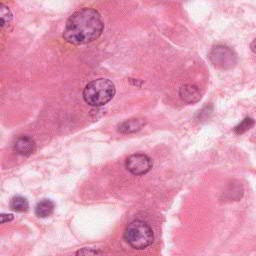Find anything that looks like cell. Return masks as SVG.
<instances>
[{"mask_svg": "<svg viewBox=\"0 0 256 256\" xmlns=\"http://www.w3.org/2000/svg\"><path fill=\"white\" fill-rule=\"evenodd\" d=\"M104 23L98 11L83 8L73 13L66 22L63 37L74 45L90 43L102 34Z\"/></svg>", "mask_w": 256, "mask_h": 256, "instance_id": "obj_1", "label": "cell"}, {"mask_svg": "<svg viewBox=\"0 0 256 256\" xmlns=\"http://www.w3.org/2000/svg\"><path fill=\"white\" fill-rule=\"evenodd\" d=\"M115 93V85L108 79L100 78L91 81L85 86L83 98L88 105L100 107L110 102Z\"/></svg>", "mask_w": 256, "mask_h": 256, "instance_id": "obj_2", "label": "cell"}, {"mask_svg": "<svg viewBox=\"0 0 256 256\" xmlns=\"http://www.w3.org/2000/svg\"><path fill=\"white\" fill-rule=\"evenodd\" d=\"M124 239L134 249L143 250L154 241V233L151 227L142 220L132 221L126 228Z\"/></svg>", "mask_w": 256, "mask_h": 256, "instance_id": "obj_3", "label": "cell"}, {"mask_svg": "<svg viewBox=\"0 0 256 256\" xmlns=\"http://www.w3.org/2000/svg\"><path fill=\"white\" fill-rule=\"evenodd\" d=\"M209 58L215 67L223 70L231 69L237 63L236 53L231 48L224 45H217L212 48Z\"/></svg>", "mask_w": 256, "mask_h": 256, "instance_id": "obj_4", "label": "cell"}, {"mask_svg": "<svg viewBox=\"0 0 256 256\" xmlns=\"http://www.w3.org/2000/svg\"><path fill=\"white\" fill-rule=\"evenodd\" d=\"M153 163L149 156L137 153L129 156L126 160V168L133 175L140 176L147 174L152 169Z\"/></svg>", "mask_w": 256, "mask_h": 256, "instance_id": "obj_5", "label": "cell"}, {"mask_svg": "<svg viewBox=\"0 0 256 256\" xmlns=\"http://www.w3.org/2000/svg\"><path fill=\"white\" fill-rule=\"evenodd\" d=\"M35 148H36L35 141L27 135L18 137L14 143V150L19 155H22V156L31 155L34 152Z\"/></svg>", "mask_w": 256, "mask_h": 256, "instance_id": "obj_6", "label": "cell"}, {"mask_svg": "<svg viewBox=\"0 0 256 256\" xmlns=\"http://www.w3.org/2000/svg\"><path fill=\"white\" fill-rule=\"evenodd\" d=\"M179 96L185 103L194 104L201 99V92L197 86L187 84L180 88Z\"/></svg>", "mask_w": 256, "mask_h": 256, "instance_id": "obj_7", "label": "cell"}, {"mask_svg": "<svg viewBox=\"0 0 256 256\" xmlns=\"http://www.w3.org/2000/svg\"><path fill=\"white\" fill-rule=\"evenodd\" d=\"M54 208V203L51 200L44 199L37 204L35 208V214L40 218H46L53 213Z\"/></svg>", "mask_w": 256, "mask_h": 256, "instance_id": "obj_8", "label": "cell"}, {"mask_svg": "<svg viewBox=\"0 0 256 256\" xmlns=\"http://www.w3.org/2000/svg\"><path fill=\"white\" fill-rule=\"evenodd\" d=\"M143 125H144V122L141 119H130L120 124L118 127V131L124 134L132 133L140 130Z\"/></svg>", "mask_w": 256, "mask_h": 256, "instance_id": "obj_9", "label": "cell"}, {"mask_svg": "<svg viewBox=\"0 0 256 256\" xmlns=\"http://www.w3.org/2000/svg\"><path fill=\"white\" fill-rule=\"evenodd\" d=\"M11 208L16 212H24L27 211L29 208L28 201L22 196H15L12 198L10 203Z\"/></svg>", "mask_w": 256, "mask_h": 256, "instance_id": "obj_10", "label": "cell"}, {"mask_svg": "<svg viewBox=\"0 0 256 256\" xmlns=\"http://www.w3.org/2000/svg\"><path fill=\"white\" fill-rule=\"evenodd\" d=\"M255 125V121L252 118H245L240 124H238L235 128H234V132L237 135H241L244 134L245 132L249 131L253 126Z\"/></svg>", "mask_w": 256, "mask_h": 256, "instance_id": "obj_11", "label": "cell"}, {"mask_svg": "<svg viewBox=\"0 0 256 256\" xmlns=\"http://www.w3.org/2000/svg\"><path fill=\"white\" fill-rule=\"evenodd\" d=\"M13 15L8 7L4 4H0V19H1V28H4L6 25L12 21Z\"/></svg>", "mask_w": 256, "mask_h": 256, "instance_id": "obj_12", "label": "cell"}, {"mask_svg": "<svg viewBox=\"0 0 256 256\" xmlns=\"http://www.w3.org/2000/svg\"><path fill=\"white\" fill-rule=\"evenodd\" d=\"M77 256H102V253L93 248H82L77 252Z\"/></svg>", "mask_w": 256, "mask_h": 256, "instance_id": "obj_13", "label": "cell"}, {"mask_svg": "<svg viewBox=\"0 0 256 256\" xmlns=\"http://www.w3.org/2000/svg\"><path fill=\"white\" fill-rule=\"evenodd\" d=\"M13 215L12 214H2L1 215V222L4 224L6 222H9L11 220H13Z\"/></svg>", "mask_w": 256, "mask_h": 256, "instance_id": "obj_14", "label": "cell"}, {"mask_svg": "<svg viewBox=\"0 0 256 256\" xmlns=\"http://www.w3.org/2000/svg\"><path fill=\"white\" fill-rule=\"evenodd\" d=\"M250 48H251V50L256 54V39L251 43V45H250Z\"/></svg>", "mask_w": 256, "mask_h": 256, "instance_id": "obj_15", "label": "cell"}]
</instances>
